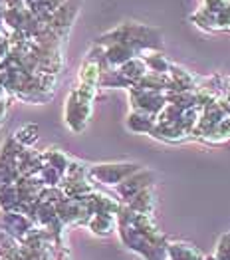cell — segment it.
<instances>
[{
	"label": "cell",
	"mask_w": 230,
	"mask_h": 260,
	"mask_svg": "<svg viewBox=\"0 0 230 260\" xmlns=\"http://www.w3.org/2000/svg\"><path fill=\"white\" fill-rule=\"evenodd\" d=\"M93 48L102 60V74L111 72L119 66L127 64L133 58H139L145 50L161 48V34L155 28H147L139 24H123L117 30H111L97 38Z\"/></svg>",
	"instance_id": "6da1fadb"
},
{
	"label": "cell",
	"mask_w": 230,
	"mask_h": 260,
	"mask_svg": "<svg viewBox=\"0 0 230 260\" xmlns=\"http://www.w3.org/2000/svg\"><path fill=\"white\" fill-rule=\"evenodd\" d=\"M117 233L129 250L145 260H167L169 239L157 229L153 213H141L121 203L117 213Z\"/></svg>",
	"instance_id": "7a4b0ae2"
},
{
	"label": "cell",
	"mask_w": 230,
	"mask_h": 260,
	"mask_svg": "<svg viewBox=\"0 0 230 260\" xmlns=\"http://www.w3.org/2000/svg\"><path fill=\"white\" fill-rule=\"evenodd\" d=\"M102 80V60L95 48L89 50L84 66L80 68V82L72 89L68 104H65V121L70 129L80 133L85 127L89 113H91V102L95 95V89L100 87Z\"/></svg>",
	"instance_id": "3957f363"
},
{
	"label": "cell",
	"mask_w": 230,
	"mask_h": 260,
	"mask_svg": "<svg viewBox=\"0 0 230 260\" xmlns=\"http://www.w3.org/2000/svg\"><path fill=\"white\" fill-rule=\"evenodd\" d=\"M137 171H139V165H133V163H104V165H91L89 167V179L117 187L127 177H131Z\"/></svg>",
	"instance_id": "277c9868"
},
{
	"label": "cell",
	"mask_w": 230,
	"mask_h": 260,
	"mask_svg": "<svg viewBox=\"0 0 230 260\" xmlns=\"http://www.w3.org/2000/svg\"><path fill=\"white\" fill-rule=\"evenodd\" d=\"M167 260H214V256L203 254L196 246L183 240H169Z\"/></svg>",
	"instance_id": "5b68a950"
},
{
	"label": "cell",
	"mask_w": 230,
	"mask_h": 260,
	"mask_svg": "<svg viewBox=\"0 0 230 260\" xmlns=\"http://www.w3.org/2000/svg\"><path fill=\"white\" fill-rule=\"evenodd\" d=\"M36 131H38L36 125H24L22 129H18L14 133V137H16V141H18L20 145L28 147V145H32V143L36 141Z\"/></svg>",
	"instance_id": "8992f818"
},
{
	"label": "cell",
	"mask_w": 230,
	"mask_h": 260,
	"mask_svg": "<svg viewBox=\"0 0 230 260\" xmlns=\"http://www.w3.org/2000/svg\"><path fill=\"white\" fill-rule=\"evenodd\" d=\"M214 260H230V233L220 237L214 252Z\"/></svg>",
	"instance_id": "52a82bcc"
}]
</instances>
